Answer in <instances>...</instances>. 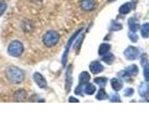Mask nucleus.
Listing matches in <instances>:
<instances>
[{
	"label": "nucleus",
	"mask_w": 149,
	"mask_h": 140,
	"mask_svg": "<svg viewBox=\"0 0 149 140\" xmlns=\"http://www.w3.org/2000/svg\"><path fill=\"white\" fill-rule=\"evenodd\" d=\"M6 76L14 83H21L24 79V73L20 68L10 66L6 70Z\"/></svg>",
	"instance_id": "f257e3e1"
},
{
	"label": "nucleus",
	"mask_w": 149,
	"mask_h": 140,
	"mask_svg": "<svg viewBox=\"0 0 149 140\" xmlns=\"http://www.w3.org/2000/svg\"><path fill=\"white\" fill-rule=\"evenodd\" d=\"M59 40H60V35H59V33L56 31L47 32L43 37V42L45 46L49 47V48L54 47L59 42Z\"/></svg>",
	"instance_id": "f03ea898"
},
{
	"label": "nucleus",
	"mask_w": 149,
	"mask_h": 140,
	"mask_svg": "<svg viewBox=\"0 0 149 140\" xmlns=\"http://www.w3.org/2000/svg\"><path fill=\"white\" fill-rule=\"evenodd\" d=\"M8 52L9 55L13 56V57H18L22 54L23 52V45L22 42L15 40L12 41L10 44H9L8 48Z\"/></svg>",
	"instance_id": "7ed1b4c3"
},
{
	"label": "nucleus",
	"mask_w": 149,
	"mask_h": 140,
	"mask_svg": "<svg viewBox=\"0 0 149 140\" xmlns=\"http://www.w3.org/2000/svg\"><path fill=\"white\" fill-rule=\"evenodd\" d=\"M140 55V50L136 47L130 46L124 50V56L128 60H135L139 57Z\"/></svg>",
	"instance_id": "20e7f679"
},
{
	"label": "nucleus",
	"mask_w": 149,
	"mask_h": 140,
	"mask_svg": "<svg viewBox=\"0 0 149 140\" xmlns=\"http://www.w3.org/2000/svg\"><path fill=\"white\" fill-rule=\"evenodd\" d=\"M82 31V28H80L78 31H77L76 34H74L72 36L71 38L69 39L68 41V43H67V46H66V48H65V50H64V52H63V59H62V62H63V66H65V64H66V62H67V54H68V51H69V49H70V47H71L72 43H73V41L74 40V38L80 34V32Z\"/></svg>",
	"instance_id": "39448f33"
},
{
	"label": "nucleus",
	"mask_w": 149,
	"mask_h": 140,
	"mask_svg": "<svg viewBox=\"0 0 149 140\" xmlns=\"http://www.w3.org/2000/svg\"><path fill=\"white\" fill-rule=\"evenodd\" d=\"M141 64L143 67V76L144 79L149 82V63L146 54H143L141 57Z\"/></svg>",
	"instance_id": "423d86ee"
},
{
	"label": "nucleus",
	"mask_w": 149,
	"mask_h": 140,
	"mask_svg": "<svg viewBox=\"0 0 149 140\" xmlns=\"http://www.w3.org/2000/svg\"><path fill=\"white\" fill-rule=\"evenodd\" d=\"M80 7L85 11H91L95 8L94 0H81Z\"/></svg>",
	"instance_id": "0eeeda50"
},
{
	"label": "nucleus",
	"mask_w": 149,
	"mask_h": 140,
	"mask_svg": "<svg viewBox=\"0 0 149 140\" xmlns=\"http://www.w3.org/2000/svg\"><path fill=\"white\" fill-rule=\"evenodd\" d=\"M34 80L39 88L43 89V88L47 87V80L45 79V78L38 72H36L34 74Z\"/></svg>",
	"instance_id": "6e6552de"
},
{
	"label": "nucleus",
	"mask_w": 149,
	"mask_h": 140,
	"mask_svg": "<svg viewBox=\"0 0 149 140\" xmlns=\"http://www.w3.org/2000/svg\"><path fill=\"white\" fill-rule=\"evenodd\" d=\"M90 70L92 74H99L104 70V66L102 64L98 62V61H94L90 64Z\"/></svg>",
	"instance_id": "1a4fd4ad"
},
{
	"label": "nucleus",
	"mask_w": 149,
	"mask_h": 140,
	"mask_svg": "<svg viewBox=\"0 0 149 140\" xmlns=\"http://www.w3.org/2000/svg\"><path fill=\"white\" fill-rule=\"evenodd\" d=\"M139 94L143 97H149V84L143 82L139 87Z\"/></svg>",
	"instance_id": "9d476101"
},
{
	"label": "nucleus",
	"mask_w": 149,
	"mask_h": 140,
	"mask_svg": "<svg viewBox=\"0 0 149 140\" xmlns=\"http://www.w3.org/2000/svg\"><path fill=\"white\" fill-rule=\"evenodd\" d=\"M73 82V78H72V66L70 65L67 72H66V91L67 92L70 91V88H71Z\"/></svg>",
	"instance_id": "9b49d317"
},
{
	"label": "nucleus",
	"mask_w": 149,
	"mask_h": 140,
	"mask_svg": "<svg viewBox=\"0 0 149 140\" xmlns=\"http://www.w3.org/2000/svg\"><path fill=\"white\" fill-rule=\"evenodd\" d=\"M128 24H129V28H130V30L132 31V32H137L138 29H139V27H140V24H139V22L135 20L134 18H130V20H129V22H128Z\"/></svg>",
	"instance_id": "f8f14e48"
},
{
	"label": "nucleus",
	"mask_w": 149,
	"mask_h": 140,
	"mask_svg": "<svg viewBox=\"0 0 149 140\" xmlns=\"http://www.w3.org/2000/svg\"><path fill=\"white\" fill-rule=\"evenodd\" d=\"M90 79H91V77H90V74L88 72H82L79 75V84H80V85L87 84L90 81Z\"/></svg>",
	"instance_id": "ddd939ff"
},
{
	"label": "nucleus",
	"mask_w": 149,
	"mask_h": 140,
	"mask_svg": "<svg viewBox=\"0 0 149 140\" xmlns=\"http://www.w3.org/2000/svg\"><path fill=\"white\" fill-rule=\"evenodd\" d=\"M111 86L114 89V91L118 92L119 90H121V88H122V82H121L119 79L114 78L111 79Z\"/></svg>",
	"instance_id": "4468645a"
},
{
	"label": "nucleus",
	"mask_w": 149,
	"mask_h": 140,
	"mask_svg": "<svg viewBox=\"0 0 149 140\" xmlns=\"http://www.w3.org/2000/svg\"><path fill=\"white\" fill-rule=\"evenodd\" d=\"M132 8V4L130 2H128L124 5H122L120 8H119V12L121 14H128Z\"/></svg>",
	"instance_id": "2eb2a0df"
},
{
	"label": "nucleus",
	"mask_w": 149,
	"mask_h": 140,
	"mask_svg": "<svg viewBox=\"0 0 149 140\" xmlns=\"http://www.w3.org/2000/svg\"><path fill=\"white\" fill-rule=\"evenodd\" d=\"M25 97H26V92L24 90H19L15 92V94H14V99L18 102L23 101L25 99Z\"/></svg>",
	"instance_id": "dca6fc26"
},
{
	"label": "nucleus",
	"mask_w": 149,
	"mask_h": 140,
	"mask_svg": "<svg viewBox=\"0 0 149 140\" xmlns=\"http://www.w3.org/2000/svg\"><path fill=\"white\" fill-rule=\"evenodd\" d=\"M95 91H96V87L93 85V84L88 83V82L87 83L85 89H84V92H85V93H86V94H88V95L93 94V93L95 92Z\"/></svg>",
	"instance_id": "f3484780"
},
{
	"label": "nucleus",
	"mask_w": 149,
	"mask_h": 140,
	"mask_svg": "<svg viewBox=\"0 0 149 140\" xmlns=\"http://www.w3.org/2000/svg\"><path fill=\"white\" fill-rule=\"evenodd\" d=\"M110 48H111V47H110L109 44H106V43L102 44V45L100 46V48H99V55L104 56V55L106 54L107 52H109Z\"/></svg>",
	"instance_id": "a211bd4d"
},
{
	"label": "nucleus",
	"mask_w": 149,
	"mask_h": 140,
	"mask_svg": "<svg viewBox=\"0 0 149 140\" xmlns=\"http://www.w3.org/2000/svg\"><path fill=\"white\" fill-rule=\"evenodd\" d=\"M102 61H104V63H106L107 64H112L115 61V56H114V54L107 52L106 54L102 56Z\"/></svg>",
	"instance_id": "6ab92c4d"
},
{
	"label": "nucleus",
	"mask_w": 149,
	"mask_h": 140,
	"mask_svg": "<svg viewBox=\"0 0 149 140\" xmlns=\"http://www.w3.org/2000/svg\"><path fill=\"white\" fill-rule=\"evenodd\" d=\"M141 34L144 38H146V37L149 36V22H146V23H144V24L142 25Z\"/></svg>",
	"instance_id": "aec40b11"
},
{
	"label": "nucleus",
	"mask_w": 149,
	"mask_h": 140,
	"mask_svg": "<svg viewBox=\"0 0 149 140\" xmlns=\"http://www.w3.org/2000/svg\"><path fill=\"white\" fill-rule=\"evenodd\" d=\"M118 76L120 78L124 79L125 81H130V77H132V75H130L127 70H123V71H120L118 73Z\"/></svg>",
	"instance_id": "412c9836"
},
{
	"label": "nucleus",
	"mask_w": 149,
	"mask_h": 140,
	"mask_svg": "<svg viewBox=\"0 0 149 140\" xmlns=\"http://www.w3.org/2000/svg\"><path fill=\"white\" fill-rule=\"evenodd\" d=\"M108 97V95H107V93L105 92L104 89L102 88L99 90V92H98L97 95H96V99L97 100H104L106 99V98Z\"/></svg>",
	"instance_id": "4be33fe9"
},
{
	"label": "nucleus",
	"mask_w": 149,
	"mask_h": 140,
	"mask_svg": "<svg viewBox=\"0 0 149 140\" xmlns=\"http://www.w3.org/2000/svg\"><path fill=\"white\" fill-rule=\"evenodd\" d=\"M127 71L132 75H137L138 74V71H139V69L137 67V65H135V64H132V65H130V66L127 67Z\"/></svg>",
	"instance_id": "5701e85b"
},
{
	"label": "nucleus",
	"mask_w": 149,
	"mask_h": 140,
	"mask_svg": "<svg viewBox=\"0 0 149 140\" xmlns=\"http://www.w3.org/2000/svg\"><path fill=\"white\" fill-rule=\"evenodd\" d=\"M122 29V25L120 24V23H118L116 22H112V24L110 26V30L111 31H118V30H121Z\"/></svg>",
	"instance_id": "b1692460"
},
{
	"label": "nucleus",
	"mask_w": 149,
	"mask_h": 140,
	"mask_svg": "<svg viewBox=\"0 0 149 140\" xmlns=\"http://www.w3.org/2000/svg\"><path fill=\"white\" fill-rule=\"evenodd\" d=\"M94 82L96 84H98V85L104 87L106 84V82H107V78H102V77L101 78H97L94 79Z\"/></svg>",
	"instance_id": "393cba45"
},
{
	"label": "nucleus",
	"mask_w": 149,
	"mask_h": 140,
	"mask_svg": "<svg viewBox=\"0 0 149 140\" xmlns=\"http://www.w3.org/2000/svg\"><path fill=\"white\" fill-rule=\"evenodd\" d=\"M6 9H7V4L4 1H1L0 2V17L3 15L4 12L6 11Z\"/></svg>",
	"instance_id": "a878e982"
},
{
	"label": "nucleus",
	"mask_w": 149,
	"mask_h": 140,
	"mask_svg": "<svg viewBox=\"0 0 149 140\" xmlns=\"http://www.w3.org/2000/svg\"><path fill=\"white\" fill-rule=\"evenodd\" d=\"M129 37H130V39L132 40V42H137V39H138V36H137V35L135 34V32H132L130 31V33H129Z\"/></svg>",
	"instance_id": "bb28decb"
},
{
	"label": "nucleus",
	"mask_w": 149,
	"mask_h": 140,
	"mask_svg": "<svg viewBox=\"0 0 149 140\" xmlns=\"http://www.w3.org/2000/svg\"><path fill=\"white\" fill-rule=\"evenodd\" d=\"M133 93H134L133 89H132V88H127V89H126V90H125L124 95H125V96H128V97H130V96L133 95Z\"/></svg>",
	"instance_id": "cd10ccee"
},
{
	"label": "nucleus",
	"mask_w": 149,
	"mask_h": 140,
	"mask_svg": "<svg viewBox=\"0 0 149 140\" xmlns=\"http://www.w3.org/2000/svg\"><path fill=\"white\" fill-rule=\"evenodd\" d=\"M110 101H111V102H121V100H120V98H119L118 94H116V93H115V94H113V95L111 96Z\"/></svg>",
	"instance_id": "c85d7f7f"
},
{
	"label": "nucleus",
	"mask_w": 149,
	"mask_h": 140,
	"mask_svg": "<svg viewBox=\"0 0 149 140\" xmlns=\"http://www.w3.org/2000/svg\"><path fill=\"white\" fill-rule=\"evenodd\" d=\"M82 86L83 85H80V84H79V86L76 89V91H74V93H76V94L82 95V93H81V92H82Z\"/></svg>",
	"instance_id": "c756f323"
},
{
	"label": "nucleus",
	"mask_w": 149,
	"mask_h": 140,
	"mask_svg": "<svg viewBox=\"0 0 149 140\" xmlns=\"http://www.w3.org/2000/svg\"><path fill=\"white\" fill-rule=\"evenodd\" d=\"M69 102H74V103H78L79 101L77 99H76V98H74V97H70L69 98Z\"/></svg>",
	"instance_id": "7c9ffc66"
},
{
	"label": "nucleus",
	"mask_w": 149,
	"mask_h": 140,
	"mask_svg": "<svg viewBox=\"0 0 149 140\" xmlns=\"http://www.w3.org/2000/svg\"><path fill=\"white\" fill-rule=\"evenodd\" d=\"M113 1H115V0H108V2H113Z\"/></svg>",
	"instance_id": "2f4dec72"
}]
</instances>
